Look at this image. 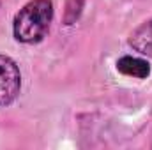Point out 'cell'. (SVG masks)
<instances>
[{"mask_svg": "<svg viewBox=\"0 0 152 150\" xmlns=\"http://www.w3.org/2000/svg\"><path fill=\"white\" fill-rule=\"evenodd\" d=\"M53 20L51 0H32L14 16L12 30L20 42L34 44L46 36Z\"/></svg>", "mask_w": 152, "mask_h": 150, "instance_id": "cell-1", "label": "cell"}, {"mask_svg": "<svg viewBox=\"0 0 152 150\" xmlns=\"http://www.w3.org/2000/svg\"><path fill=\"white\" fill-rule=\"evenodd\" d=\"M21 88V74L18 66L9 58L0 55V106H5L16 99Z\"/></svg>", "mask_w": 152, "mask_h": 150, "instance_id": "cell-2", "label": "cell"}, {"mask_svg": "<svg viewBox=\"0 0 152 150\" xmlns=\"http://www.w3.org/2000/svg\"><path fill=\"white\" fill-rule=\"evenodd\" d=\"M117 71L122 73L124 76H129V78L145 79L147 76L151 74V66L143 58L126 55V57H122V58L117 60Z\"/></svg>", "mask_w": 152, "mask_h": 150, "instance_id": "cell-3", "label": "cell"}, {"mask_svg": "<svg viewBox=\"0 0 152 150\" xmlns=\"http://www.w3.org/2000/svg\"><path fill=\"white\" fill-rule=\"evenodd\" d=\"M129 44L133 46V50L143 53V55H151L152 53V18L149 21H145L143 25H140L129 37Z\"/></svg>", "mask_w": 152, "mask_h": 150, "instance_id": "cell-4", "label": "cell"}]
</instances>
